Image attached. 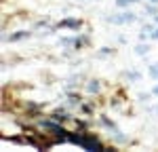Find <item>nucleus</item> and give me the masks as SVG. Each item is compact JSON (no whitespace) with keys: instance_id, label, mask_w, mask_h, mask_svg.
<instances>
[{"instance_id":"obj_1","label":"nucleus","mask_w":158,"mask_h":152,"mask_svg":"<svg viewBox=\"0 0 158 152\" xmlns=\"http://www.w3.org/2000/svg\"><path fill=\"white\" fill-rule=\"evenodd\" d=\"M57 25V30H61V27H65V30H80L82 25H85V21L82 19H76V17H65V19H61Z\"/></svg>"},{"instance_id":"obj_2","label":"nucleus","mask_w":158,"mask_h":152,"mask_svg":"<svg viewBox=\"0 0 158 152\" xmlns=\"http://www.w3.org/2000/svg\"><path fill=\"white\" fill-rule=\"evenodd\" d=\"M30 36H32L30 30H17V32L9 34V36H4V40L6 42H21V40H25V38H30Z\"/></svg>"},{"instance_id":"obj_3","label":"nucleus","mask_w":158,"mask_h":152,"mask_svg":"<svg viewBox=\"0 0 158 152\" xmlns=\"http://www.w3.org/2000/svg\"><path fill=\"white\" fill-rule=\"evenodd\" d=\"M49 116L53 118V120H57V123H61V125H63V123H65L68 118H72V114L68 112L65 108H57V110H53V112H51Z\"/></svg>"},{"instance_id":"obj_4","label":"nucleus","mask_w":158,"mask_h":152,"mask_svg":"<svg viewBox=\"0 0 158 152\" xmlns=\"http://www.w3.org/2000/svg\"><path fill=\"white\" fill-rule=\"evenodd\" d=\"M86 91H89L91 95H99V93H101V80L91 78V80L86 82Z\"/></svg>"},{"instance_id":"obj_5","label":"nucleus","mask_w":158,"mask_h":152,"mask_svg":"<svg viewBox=\"0 0 158 152\" xmlns=\"http://www.w3.org/2000/svg\"><path fill=\"white\" fill-rule=\"evenodd\" d=\"M89 44H91V36H86V34H82V36H76L74 51H80V49H85V47H89Z\"/></svg>"},{"instance_id":"obj_6","label":"nucleus","mask_w":158,"mask_h":152,"mask_svg":"<svg viewBox=\"0 0 158 152\" xmlns=\"http://www.w3.org/2000/svg\"><path fill=\"white\" fill-rule=\"evenodd\" d=\"M112 139H114L116 144H127V141H129V137L122 133L118 127H116V129H112Z\"/></svg>"},{"instance_id":"obj_7","label":"nucleus","mask_w":158,"mask_h":152,"mask_svg":"<svg viewBox=\"0 0 158 152\" xmlns=\"http://www.w3.org/2000/svg\"><path fill=\"white\" fill-rule=\"evenodd\" d=\"M99 125L106 127V129H110V131H112V129H116V123H114L112 118H108V116H103V114L99 116Z\"/></svg>"},{"instance_id":"obj_8","label":"nucleus","mask_w":158,"mask_h":152,"mask_svg":"<svg viewBox=\"0 0 158 152\" xmlns=\"http://www.w3.org/2000/svg\"><path fill=\"white\" fill-rule=\"evenodd\" d=\"M74 42H76V36H63V38H59L61 47H72V49H74Z\"/></svg>"},{"instance_id":"obj_9","label":"nucleus","mask_w":158,"mask_h":152,"mask_svg":"<svg viewBox=\"0 0 158 152\" xmlns=\"http://www.w3.org/2000/svg\"><path fill=\"white\" fill-rule=\"evenodd\" d=\"M135 53H137V55H141V57H143V55H148V53H150V44H146V42L137 44V47H135Z\"/></svg>"},{"instance_id":"obj_10","label":"nucleus","mask_w":158,"mask_h":152,"mask_svg":"<svg viewBox=\"0 0 158 152\" xmlns=\"http://www.w3.org/2000/svg\"><path fill=\"white\" fill-rule=\"evenodd\" d=\"M78 108H80V112H82V114H93V112H95V106H93V103H85V101H82Z\"/></svg>"},{"instance_id":"obj_11","label":"nucleus","mask_w":158,"mask_h":152,"mask_svg":"<svg viewBox=\"0 0 158 152\" xmlns=\"http://www.w3.org/2000/svg\"><path fill=\"white\" fill-rule=\"evenodd\" d=\"M139 0H116L114 4L118 6V9H127V6H131V4H137Z\"/></svg>"},{"instance_id":"obj_12","label":"nucleus","mask_w":158,"mask_h":152,"mask_svg":"<svg viewBox=\"0 0 158 152\" xmlns=\"http://www.w3.org/2000/svg\"><path fill=\"white\" fill-rule=\"evenodd\" d=\"M124 78H127V80L137 82V80H141V74H139V72H124Z\"/></svg>"},{"instance_id":"obj_13","label":"nucleus","mask_w":158,"mask_h":152,"mask_svg":"<svg viewBox=\"0 0 158 152\" xmlns=\"http://www.w3.org/2000/svg\"><path fill=\"white\" fill-rule=\"evenodd\" d=\"M68 101H70V103H74V106H80V103H82V99H80L76 93H68Z\"/></svg>"},{"instance_id":"obj_14","label":"nucleus","mask_w":158,"mask_h":152,"mask_svg":"<svg viewBox=\"0 0 158 152\" xmlns=\"http://www.w3.org/2000/svg\"><path fill=\"white\" fill-rule=\"evenodd\" d=\"M148 74L152 76L154 80H158V63H154V65H150V68H148Z\"/></svg>"},{"instance_id":"obj_15","label":"nucleus","mask_w":158,"mask_h":152,"mask_svg":"<svg viewBox=\"0 0 158 152\" xmlns=\"http://www.w3.org/2000/svg\"><path fill=\"white\" fill-rule=\"evenodd\" d=\"M156 11H158V9H156L154 2H148V4H146V13H148V15H156Z\"/></svg>"},{"instance_id":"obj_16","label":"nucleus","mask_w":158,"mask_h":152,"mask_svg":"<svg viewBox=\"0 0 158 152\" xmlns=\"http://www.w3.org/2000/svg\"><path fill=\"white\" fill-rule=\"evenodd\" d=\"M99 55H101V57H106V55H114V49H112V47H101V49H99Z\"/></svg>"},{"instance_id":"obj_17","label":"nucleus","mask_w":158,"mask_h":152,"mask_svg":"<svg viewBox=\"0 0 158 152\" xmlns=\"http://www.w3.org/2000/svg\"><path fill=\"white\" fill-rule=\"evenodd\" d=\"M137 97H139V101H148L150 99V93H139Z\"/></svg>"},{"instance_id":"obj_18","label":"nucleus","mask_w":158,"mask_h":152,"mask_svg":"<svg viewBox=\"0 0 158 152\" xmlns=\"http://www.w3.org/2000/svg\"><path fill=\"white\" fill-rule=\"evenodd\" d=\"M152 38H154V40H158V27L154 30V32H152Z\"/></svg>"},{"instance_id":"obj_19","label":"nucleus","mask_w":158,"mask_h":152,"mask_svg":"<svg viewBox=\"0 0 158 152\" xmlns=\"http://www.w3.org/2000/svg\"><path fill=\"white\" fill-rule=\"evenodd\" d=\"M152 95H156V97H158V85H156L154 89H152Z\"/></svg>"},{"instance_id":"obj_20","label":"nucleus","mask_w":158,"mask_h":152,"mask_svg":"<svg viewBox=\"0 0 158 152\" xmlns=\"http://www.w3.org/2000/svg\"><path fill=\"white\" fill-rule=\"evenodd\" d=\"M148 2H154V4H158V0H148Z\"/></svg>"},{"instance_id":"obj_21","label":"nucleus","mask_w":158,"mask_h":152,"mask_svg":"<svg viewBox=\"0 0 158 152\" xmlns=\"http://www.w3.org/2000/svg\"><path fill=\"white\" fill-rule=\"evenodd\" d=\"M156 23H158V15H156Z\"/></svg>"}]
</instances>
